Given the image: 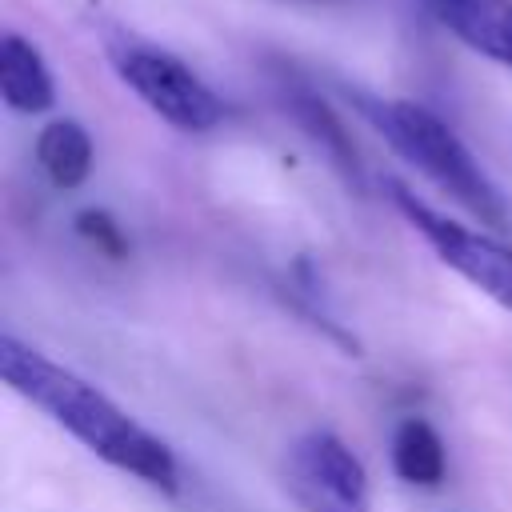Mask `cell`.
I'll return each instance as SVG.
<instances>
[{
	"mask_svg": "<svg viewBox=\"0 0 512 512\" xmlns=\"http://www.w3.org/2000/svg\"><path fill=\"white\" fill-rule=\"evenodd\" d=\"M0 376L16 396H24L40 412H48L64 432H72L104 464H112L160 492L180 488V464H176L172 448L156 432H148L140 420H132L112 396H104L80 372L48 360L40 348L4 332L0 336Z\"/></svg>",
	"mask_w": 512,
	"mask_h": 512,
	"instance_id": "6da1fadb",
	"label": "cell"
},
{
	"mask_svg": "<svg viewBox=\"0 0 512 512\" xmlns=\"http://www.w3.org/2000/svg\"><path fill=\"white\" fill-rule=\"evenodd\" d=\"M104 56H108L112 72L120 76V84L176 132H212L224 124L228 104L176 52H168L136 32H108Z\"/></svg>",
	"mask_w": 512,
	"mask_h": 512,
	"instance_id": "3957f363",
	"label": "cell"
},
{
	"mask_svg": "<svg viewBox=\"0 0 512 512\" xmlns=\"http://www.w3.org/2000/svg\"><path fill=\"white\" fill-rule=\"evenodd\" d=\"M36 164L52 188H60V192L80 188L96 164V148H92L88 128L80 120H68V116L48 120L36 136Z\"/></svg>",
	"mask_w": 512,
	"mask_h": 512,
	"instance_id": "9c48e42d",
	"label": "cell"
},
{
	"mask_svg": "<svg viewBox=\"0 0 512 512\" xmlns=\"http://www.w3.org/2000/svg\"><path fill=\"white\" fill-rule=\"evenodd\" d=\"M420 12L468 52L512 68V0H416Z\"/></svg>",
	"mask_w": 512,
	"mask_h": 512,
	"instance_id": "52a82bcc",
	"label": "cell"
},
{
	"mask_svg": "<svg viewBox=\"0 0 512 512\" xmlns=\"http://www.w3.org/2000/svg\"><path fill=\"white\" fill-rule=\"evenodd\" d=\"M272 88H276V100H280L284 116L324 152V160H328L356 192H364L368 176H364L360 152H356V144H352L348 124H344L340 112L328 104V96H324L320 88H312L292 64H276V68H272Z\"/></svg>",
	"mask_w": 512,
	"mask_h": 512,
	"instance_id": "8992f818",
	"label": "cell"
},
{
	"mask_svg": "<svg viewBox=\"0 0 512 512\" xmlns=\"http://www.w3.org/2000/svg\"><path fill=\"white\" fill-rule=\"evenodd\" d=\"M392 472L412 488H440L448 476V448L440 432L420 420L404 416L392 432Z\"/></svg>",
	"mask_w": 512,
	"mask_h": 512,
	"instance_id": "30bf717a",
	"label": "cell"
},
{
	"mask_svg": "<svg viewBox=\"0 0 512 512\" xmlns=\"http://www.w3.org/2000/svg\"><path fill=\"white\" fill-rule=\"evenodd\" d=\"M76 232L96 248V252H104L108 260H124L128 256V240H124V228L104 212V208H84V212H76Z\"/></svg>",
	"mask_w": 512,
	"mask_h": 512,
	"instance_id": "8fae6325",
	"label": "cell"
},
{
	"mask_svg": "<svg viewBox=\"0 0 512 512\" xmlns=\"http://www.w3.org/2000/svg\"><path fill=\"white\" fill-rule=\"evenodd\" d=\"M280 484L300 512H372L364 460L328 428H308L284 448Z\"/></svg>",
	"mask_w": 512,
	"mask_h": 512,
	"instance_id": "5b68a950",
	"label": "cell"
},
{
	"mask_svg": "<svg viewBox=\"0 0 512 512\" xmlns=\"http://www.w3.org/2000/svg\"><path fill=\"white\" fill-rule=\"evenodd\" d=\"M284 4H344V0H284Z\"/></svg>",
	"mask_w": 512,
	"mask_h": 512,
	"instance_id": "7c38bea8",
	"label": "cell"
},
{
	"mask_svg": "<svg viewBox=\"0 0 512 512\" xmlns=\"http://www.w3.org/2000/svg\"><path fill=\"white\" fill-rule=\"evenodd\" d=\"M388 200L396 204V212L428 240V248L452 268L460 272L472 288H480L484 296H492L500 308L512 312V248L500 244L488 232H476L452 216H444L440 208H432L428 200H420L404 180H384Z\"/></svg>",
	"mask_w": 512,
	"mask_h": 512,
	"instance_id": "277c9868",
	"label": "cell"
},
{
	"mask_svg": "<svg viewBox=\"0 0 512 512\" xmlns=\"http://www.w3.org/2000/svg\"><path fill=\"white\" fill-rule=\"evenodd\" d=\"M352 112L420 176H428L440 192H448L464 212H472L480 224L504 232L512 228V212L496 180L484 172V164L472 156V148L456 136L448 120H440L432 108L400 96H380L356 84H340Z\"/></svg>",
	"mask_w": 512,
	"mask_h": 512,
	"instance_id": "7a4b0ae2",
	"label": "cell"
},
{
	"mask_svg": "<svg viewBox=\"0 0 512 512\" xmlns=\"http://www.w3.org/2000/svg\"><path fill=\"white\" fill-rule=\"evenodd\" d=\"M0 96L20 116H40L56 104V80L44 52L12 28L0 36Z\"/></svg>",
	"mask_w": 512,
	"mask_h": 512,
	"instance_id": "ba28073f",
	"label": "cell"
}]
</instances>
